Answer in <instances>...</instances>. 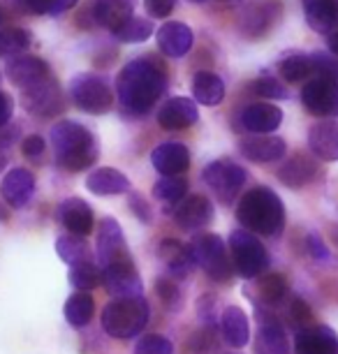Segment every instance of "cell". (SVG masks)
<instances>
[{
    "mask_svg": "<svg viewBox=\"0 0 338 354\" xmlns=\"http://www.w3.org/2000/svg\"><path fill=\"white\" fill-rule=\"evenodd\" d=\"M167 75L156 58H137L118 75V100L132 113H147L165 93Z\"/></svg>",
    "mask_w": 338,
    "mask_h": 354,
    "instance_id": "6da1fadb",
    "label": "cell"
},
{
    "mask_svg": "<svg viewBox=\"0 0 338 354\" xmlns=\"http://www.w3.org/2000/svg\"><path fill=\"white\" fill-rule=\"evenodd\" d=\"M58 165L70 171H82L97 160V144L84 125L75 121H61L51 130Z\"/></svg>",
    "mask_w": 338,
    "mask_h": 354,
    "instance_id": "7a4b0ae2",
    "label": "cell"
},
{
    "mask_svg": "<svg viewBox=\"0 0 338 354\" xmlns=\"http://www.w3.org/2000/svg\"><path fill=\"white\" fill-rule=\"evenodd\" d=\"M236 218L248 232L262 234V236H271L283 230L285 223V209L281 197L269 188H253L248 195L238 202Z\"/></svg>",
    "mask_w": 338,
    "mask_h": 354,
    "instance_id": "3957f363",
    "label": "cell"
},
{
    "mask_svg": "<svg viewBox=\"0 0 338 354\" xmlns=\"http://www.w3.org/2000/svg\"><path fill=\"white\" fill-rule=\"evenodd\" d=\"M149 322V304L142 297L116 299L102 310V329L111 338H132Z\"/></svg>",
    "mask_w": 338,
    "mask_h": 354,
    "instance_id": "277c9868",
    "label": "cell"
},
{
    "mask_svg": "<svg viewBox=\"0 0 338 354\" xmlns=\"http://www.w3.org/2000/svg\"><path fill=\"white\" fill-rule=\"evenodd\" d=\"M70 95L72 102L86 113H107L114 104L111 88L97 75H77L70 82Z\"/></svg>",
    "mask_w": 338,
    "mask_h": 354,
    "instance_id": "5b68a950",
    "label": "cell"
},
{
    "mask_svg": "<svg viewBox=\"0 0 338 354\" xmlns=\"http://www.w3.org/2000/svg\"><path fill=\"white\" fill-rule=\"evenodd\" d=\"M229 250H232V259H234L238 276H243V278L260 276L269 264V257H267L264 245L257 241L250 232H241V230L232 232Z\"/></svg>",
    "mask_w": 338,
    "mask_h": 354,
    "instance_id": "8992f818",
    "label": "cell"
},
{
    "mask_svg": "<svg viewBox=\"0 0 338 354\" xmlns=\"http://www.w3.org/2000/svg\"><path fill=\"white\" fill-rule=\"evenodd\" d=\"M195 262L207 271V276L218 283H227L232 278V264L227 257V248H225L223 239L216 234H204L190 245Z\"/></svg>",
    "mask_w": 338,
    "mask_h": 354,
    "instance_id": "52a82bcc",
    "label": "cell"
},
{
    "mask_svg": "<svg viewBox=\"0 0 338 354\" xmlns=\"http://www.w3.org/2000/svg\"><path fill=\"white\" fill-rule=\"evenodd\" d=\"M202 176L209 188L214 190V195L223 202H229L246 183V171L234 162H227V160H218V162L204 167Z\"/></svg>",
    "mask_w": 338,
    "mask_h": 354,
    "instance_id": "ba28073f",
    "label": "cell"
},
{
    "mask_svg": "<svg viewBox=\"0 0 338 354\" xmlns=\"http://www.w3.org/2000/svg\"><path fill=\"white\" fill-rule=\"evenodd\" d=\"M301 102L313 116H338V82L317 77L301 91Z\"/></svg>",
    "mask_w": 338,
    "mask_h": 354,
    "instance_id": "9c48e42d",
    "label": "cell"
},
{
    "mask_svg": "<svg viewBox=\"0 0 338 354\" xmlns=\"http://www.w3.org/2000/svg\"><path fill=\"white\" fill-rule=\"evenodd\" d=\"M97 259H100L102 269H109L114 264L132 262L128 243L123 239V230L111 218H104L100 223V230H97Z\"/></svg>",
    "mask_w": 338,
    "mask_h": 354,
    "instance_id": "30bf717a",
    "label": "cell"
},
{
    "mask_svg": "<svg viewBox=\"0 0 338 354\" xmlns=\"http://www.w3.org/2000/svg\"><path fill=\"white\" fill-rule=\"evenodd\" d=\"M24 104L30 113L37 116H54L63 109V97L54 79H42V82L24 88Z\"/></svg>",
    "mask_w": 338,
    "mask_h": 354,
    "instance_id": "8fae6325",
    "label": "cell"
},
{
    "mask_svg": "<svg viewBox=\"0 0 338 354\" xmlns=\"http://www.w3.org/2000/svg\"><path fill=\"white\" fill-rule=\"evenodd\" d=\"M102 280L107 285L109 294H114L118 299H135L142 292L135 262H123L109 266V269H102Z\"/></svg>",
    "mask_w": 338,
    "mask_h": 354,
    "instance_id": "7c38bea8",
    "label": "cell"
},
{
    "mask_svg": "<svg viewBox=\"0 0 338 354\" xmlns=\"http://www.w3.org/2000/svg\"><path fill=\"white\" fill-rule=\"evenodd\" d=\"M32 192H35V176L28 169H21V167L8 171V176L3 178V185H0V195L12 209H24L30 202Z\"/></svg>",
    "mask_w": 338,
    "mask_h": 354,
    "instance_id": "4fadbf2b",
    "label": "cell"
},
{
    "mask_svg": "<svg viewBox=\"0 0 338 354\" xmlns=\"http://www.w3.org/2000/svg\"><path fill=\"white\" fill-rule=\"evenodd\" d=\"M192 42H195V35L181 21H167L158 28V46H160L165 56L183 58L192 49Z\"/></svg>",
    "mask_w": 338,
    "mask_h": 354,
    "instance_id": "5bb4252c",
    "label": "cell"
},
{
    "mask_svg": "<svg viewBox=\"0 0 338 354\" xmlns=\"http://www.w3.org/2000/svg\"><path fill=\"white\" fill-rule=\"evenodd\" d=\"M151 162L162 176H178L188 169L190 165V153L183 144L178 142H165L151 153Z\"/></svg>",
    "mask_w": 338,
    "mask_h": 354,
    "instance_id": "9a60e30c",
    "label": "cell"
},
{
    "mask_svg": "<svg viewBox=\"0 0 338 354\" xmlns=\"http://www.w3.org/2000/svg\"><path fill=\"white\" fill-rule=\"evenodd\" d=\"M214 218V206L204 195H192V197H185L178 209L174 213V220L181 230H200Z\"/></svg>",
    "mask_w": 338,
    "mask_h": 354,
    "instance_id": "2e32d148",
    "label": "cell"
},
{
    "mask_svg": "<svg viewBox=\"0 0 338 354\" xmlns=\"http://www.w3.org/2000/svg\"><path fill=\"white\" fill-rule=\"evenodd\" d=\"M197 118H200V111H197L195 102L188 97L169 100V102L158 111V123H160L165 130H185V128H190L192 123H197Z\"/></svg>",
    "mask_w": 338,
    "mask_h": 354,
    "instance_id": "e0dca14e",
    "label": "cell"
},
{
    "mask_svg": "<svg viewBox=\"0 0 338 354\" xmlns=\"http://www.w3.org/2000/svg\"><path fill=\"white\" fill-rule=\"evenodd\" d=\"M297 354H338V338L329 326H313L297 333Z\"/></svg>",
    "mask_w": 338,
    "mask_h": 354,
    "instance_id": "ac0fdd59",
    "label": "cell"
},
{
    "mask_svg": "<svg viewBox=\"0 0 338 354\" xmlns=\"http://www.w3.org/2000/svg\"><path fill=\"white\" fill-rule=\"evenodd\" d=\"M283 123V111L274 104H250L241 111V125L255 135H269Z\"/></svg>",
    "mask_w": 338,
    "mask_h": 354,
    "instance_id": "d6986e66",
    "label": "cell"
},
{
    "mask_svg": "<svg viewBox=\"0 0 338 354\" xmlns=\"http://www.w3.org/2000/svg\"><path fill=\"white\" fill-rule=\"evenodd\" d=\"M8 77L12 84L28 88V86L49 77V65L35 56H17L8 63Z\"/></svg>",
    "mask_w": 338,
    "mask_h": 354,
    "instance_id": "ffe728a7",
    "label": "cell"
},
{
    "mask_svg": "<svg viewBox=\"0 0 338 354\" xmlns=\"http://www.w3.org/2000/svg\"><path fill=\"white\" fill-rule=\"evenodd\" d=\"M58 218L65 225V230L75 236H86L93 230V211L91 206L79 197H70L65 199L58 209Z\"/></svg>",
    "mask_w": 338,
    "mask_h": 354,
    "instance_id": "44dd1931",
    "label": "cell"
},
{
    "mask_svg": "<svg viewBox=\"0 0 338 354\" xmlns=\"http://www.w3.org/2000/svg\"><path fill=\"white\" fill-rule=\"evenodd\" d=\"M241 153L253 162H276L285 158V142L271 135L248 137L241 142Z\"/></svg>",
    "mask_w": 338,
    "mask_h": 354,
    "instance_id": "7402d4cb",
    "label": "cell"
},
{
    "mask_svg": "<svg viewBox=\"0 0 338 354\" xmlns=\"http://www.w3.org/2000/svg\"><path fill=\"white\" fill-rule=\"evenodd\" d=\"M303 15L313 30L334 32L338 30V3L336 0H301Z\"/></svg>",
    "mask_w": 338,
    "mask_h": 354,
    "instance_id": "603a6c76",
    "label": "cell"
},
{
    "mask_svg": "<svg viewBox=\"0 0 338 354\" xmlns=\"http://www.w3.org/2000/svg\"><path fill=\"white\" fill-rule=\"evenodd\" d=\"M137 0H95L93 3V17L95 21L109 30H116L125 24L135 12Z\"/></svg>",
    "mask_w": 338,
    "mask_h": 354,
    "instance_id": "cb8c5ba5",
    "label": "cell"
},
{
    "mask_svg": "<svg viewBox=\"0 0 338 354\" xmlns=\"http://www.w3.org/2000/svg\"><path fill=\"white\" fill-rule=\"evenodd\" d=\"M308 146L317 158L322 160H338V123L322 121L310 128Z\"/></svg>",
    "mask_w": 338,
    "mask_h": 354,
    "instance_id": "d4e9b609",
    "label": "cell"
},
{
    "mask_svg": "<svg viewBox=\"0 0 338 354\" xmlns=\"http://www.w3.org/2000/svg\"><path fill=\"white\" fill-rule=\"evenodd\" d=\"M86 188L93 195H121L130 190V181L123 171L111 169V167H100L86 178Z\"/></svg>",
    "mask_w": 338,
    "mask_h": 354,
    "instance_id": "484cf974",
    "label": "cell"
},
{
    "mask_svg": "<svg viewBox=\"0 0 338 354\" xmlns=\"http://www.w3.org/2000/svg\"><path fill=\"white\" fill-rule=\"evenodd\" d=\"M160 257L171 276L176 278H185L190 273L192 264H195L190 245H183L181 241H174V239H165L160 243Z\"/></svg>",
    "mask_w": 338,
    "mask_h": 354,
    "instance_id": "4316f807",
    "label": "cell"
},
{
    "mask_svg": "<svg viewBox=\"0 0 338 354\" xmlns=\"http://www.w3.org/2000/svg\"><path fill=\"white\" fill-rule=\"evenodd\" d=\"M315 171H317V165L313 160L308 156H303V153H294V156L278 169V178H281L288 188H301V185H306L310 178L315 176Z\"/></svg>",
    "mask_w": 338,
    "mask_h": 354,
    "instance_id": "83f0119b",
    "label": "cell"
},
{
    "mask_svg": "<svg viewBox=\"0 0 338 354\" xmlns=\"http://www.w3.org/2000/svg\"><path fill=\"white\" fill-rule=\"evenodd\" d=\"M220 324H223V336H225V340H227L232 347L248 345L250 324H248L246 313L238 308V306H229V308H225Z\"/></svg>",
    "mask_w": 338,
    "mask_h": 354,
    "instance_id": "f1b7e54d",
    "label": "cell"
},
{
    "mask_svg": "<svg viewBox=\"0 0 338 354\" xmlns=\"http://www.w3.org/2000/svg\"><path fill=\"white\" fill-rule=\"evenodd\" d=\"M192 95H195L197 102L214 106L225 97V84L214 72H197L195 79H192Z\"/></svg>",
    "mask_w": 338,
    "mask_h": 354,
    "instance_id": "f546056e",
    "label": "cell"
},
{
    "mask_svg": "<svg viewBox=\"0 0 338 354\" xmlns=\"http://www.w3.org/2000/svg\"><path fill=\"white\" fill-rule=\"evenodd\" d=\"M93 313H95V301L86 292L72 294L68 304H65V319L72 326H86L93 319Z\"/></svg>",
    "mask_w": 338,
    "mask_h": 354,
    "instance_id": "4dcf8cb0",
    "label": "cell"
},
{
    "mask_svg": "<svg viewBox=\"0 0 338 354\" xmlns=\"http://www.w3.org/2000/svg\"><path fill=\"white\" fill-rule=\"evenodd\" d=\"M114 32L116 39L128 44H137V42H147V39L153 35V24L149 19H139V17H130L128 21L118 26Z\"/></svg>",
    "mask_w": 338,
    "mask_h": 354,
    "instance_id": "1f68e13d",
    "label": "cell"
},
{
    "mask_svg": "<svg viewBox=\"0 0 338 354\" xmlns=\"http://www.w3.org/2000/svg\"><path fill=\"white\" fill-rule=\"evenodd\" d=\"M188 195V181L178 176H165L153 185V197L162 204H181Z\"/></svg>",
    "mask_w": 338,
    "mask_h": 354,
    "instance_id": "d6a6232c",
    "label": "cell"
},
{
    "mask_svg": "<svg viewBox=\"0 0 338 354\" xmlns=\"http://www.w3.org/2000/svg\"><path fill=\"white\" fill-rule=\"evenodd\" d=\"M56 250H58V257H61L63 262H68L70 266L88 262V245H86L84 236H75V234L61 236L56 243Z\"/></svg>",
    "mask_w": 338,
    "mask_h": 354,
    "instance_id": "836d02e7",
    "label": "cell"
},
{
    "mask_svg": "<svg viewBox=\"0 0 338 354\" xmlns=\"http://www.w3.org/2000/svg\"><path fill=\"white\" fill-rule=\"evenodd\" d=\"M260 350L267 354H288V338H285L283 326L269 319L260 329Z\"/></svg>",
    "mask_w": 338,
    "mask_h": 354,
    "instance_id": "e575fe53",
    "label": "cell"
},
{
    "mask_svg": "<svg viewBox=\"0 0 338 354\" xmlns=\"http://www.w3.org/2000/svg\"><path fill=\"white\" fill-rule=\"evenodd\" d=\"M102 280V271L97 269L95 264L91 262H82V264H75L70 271V283L77 287L79 292H88L93 287H97Z\"/></svg>",
    "mask_w": 338,
    "mask_h": 354,
    "instance_id": "d590c367",
    "label": "cell"
},
{
    "mask_svg": "<svg viewBox=\"0 0 338 354\" xmlns=\"http://www.w3.org/2000/svg\"><path fill=\"white\" fill-rule=\"evenodd\" d=\"M310 72H313L310 56H290L281 63V75L285 77V82H290V84L303 82Z\"/></svg>",
    "mask_w": 338,
    "mask_h": 354,
    "instance_id": "8d00e7d4",
    "label": "cell"
},
{
    "mask_svg": "<svg viewBox=\"0 0 338 354\" xmlns=\"http://www.w3.org/2000/svg\"><path fill=\"white\" fill-rule=\"evenodd\" d=\"M30 46V35L24 28H10L0 32V56L26 51Z\"/></svg>",
    "mask_w": 338,
    "mask_h": 354,
    "instance_id": "74e56055",
    "label": "cell"
},
{
    "mask_svg": "<svg viewBox=\"0 0 338 354\" xmlns=\"http://www.w3.org/2000/svg\"><path fill=\"white\" fill-rule=\"evenodd\" d=\"M190 352L192 354H218V338L214 326H204L190 338Z\"/></svg>",
    "mask_w": 338,
    "mask_h": 354,
    "instance_id": "f35d334b",
    "label": "cell"
},
{
    "mask_svg": "<svg viewBox=\"0 0 338 354\" xmlns=\"http://www.w3.org/2000/svg\"><path fill=\"white\" fill-rule=\"evenodd\" d=\"M174 347L165 336H158V333H151V336H144L137 340V347L132 354H171Z\"/></svg>",
    "mask_w": 338,
    "mask_h": 354,
    "instance_id": "ab89813d",
    "label": "cell"
},
{
    "mask_svg": "<svg viewBox=\"0 0 338 354\" xmlns=\"http://www.w3.org/2000/svg\"><path fill=\"white\" fill-rule=\"evenodd\" d=\"M260 292H262L264 301L278 304L285 297V292H288V285H285V280L281 276H276V273H269V276H264L260 280Z\"/></svg>",
    "mask_w": 338,
    "mask_h": 354,
    "instance_id": "60d3db41",
    "label": "cell"
},
{
    "mask_svg": "<svg viewBox=\"0 0 338 354\" xmlns=\"http://www.w3.org/2000/svg\"><path fill=\"white\" fill-rule=\"evenodd\" d=\"M156 292H158V297H160V301L167 306L169 310L181 308V292L176 290V285L171 283V280L160 278L156 283Z\"/></svg>",
    "mask_w": 338,
    "mask_h": 354,
    "instance_id": "b9f144b4",
    "label": "cell"
},
{
    "mask_svg": "<svg viewBox=\"0 0 338 354\" xmlns=\"http://www.w3.org/2000/svg\"><path fill=\"white\" fill-rule=\"evenodd\" d=\"M310 63H313V70L322 72V77L338 82V56H334V53H320V51H317V53L310 56Z\"/></svg>",
    "mask_w": 338,
    "mask_h": 354,
    "instance_id": "7bdbcfd3",
    "label": "cell"
},
{
    "mask_svg": "<svg viewBox=\"0 0 338 354\" xmlns=\"http://www.w3.org/2000/svg\"><path fill=\"white\" fill-rule=\"evenodd\" d=\"M253 91L257 93V95L271 97V100H283L285 95H288V91H285L283 86L278 84L276 79H271V77H264V79H257V82H253Z\"/></svg>",
    "mask_w": 338,
    "mask_h": 354,
    "instance_id": "ee69618b",
    "label": "cell"
},
{
    "mask_svg": "<svg viewBox=\"0 0 338 354\" xmlns=\"http://www.w3.org/2000/svg\"><path fill=\"white\" fill-rule=\"evenodd\" d=\"M290 317H292V322L297 326H306L310 322V317H313V313H310L308 304L301 301V299H297V301H292V306H290Z\"/></svg>",
    "mask_w": 338,
    "mask_h": 354,
    "instance_id": "f6af8a7d",
    "label": "cell"
},
{
    "mask_svg": "<svg viewBox=\"0 0 338 354\" xmlns=\"http://www.w3.org/2000/svg\"><path fill=\"white\" fill-rule=\"evenodd\" d=\"M144 5H147L149 15L156 19H165L174 10V0H144Z\"/></svg>",
    "mask_w": 338,
    "mask_h": 354,
    "instance_id": "bcb514c9",
    "label": "cell"
},
{
    "mask_svg": "<svg viewBox=\"0 0 338 354\" xmlns=\"http://www.w3.org/2000/svg\"><path fill=\"white\" fill-rule=\"evenodd\" d=\"M21 151H24V156H26V158H37V156H42V153H44V139H42V137H37V135L26 137V139H24V144H21Z\"/></svg>",
    "mask_w": 338,
    "mask_h": 354,
    "instance_id": "7dc6e473",
    "label": "cell"
},
{
    "mask_svg": "<svg viewBox=\"0 0 338 354\" xmlns=\"http://www.w3.org/2000/svg\"><path fill=\"white\" fill-rule=\"evenodd\" d=\"M130 209L137 213V218H142L144 223H149L151 220V209L147 206V202H144L142 195H130Z\"/></svg>",
    "mask_w": 338,
    "mask_h": 354,
    "instance_id": "c3c4849f",
    "label": "cell"
},
{
    "mask_svg": "<svg viewBox=\"0 0 338 354\" xmlns=\"http://www.w3.org/2000/svg\"><path fill=\"white\" fill-rule=\"evenodd\" d=\"M308 250H310V255H313L315 259H327L329 257L327 245L320 241V236H317V234H310V236H308Z\"/></svg>",
    "mask_w": 338,
    "mask_h": 354,
    "instance_id": "681fc988",
    "label": "cell"
},
{
    "mask_svg": "<svg viewBox=\"0 0 338 354\" xmlns=\"http://www.w3.org/2000/svg\"><path fill=\"white\" fill-rule=\"evenodd\" d=\"M12 111H15V102H12L10 95L0 93V125H5L12 118Z\"/></svg>",
    "mask_w": 338,
    "mask_h": 354,
    "instance_id": "f907efd6",
    "label": "cell"
},
{
    "mask_svg": "<svg viewBox=\"0 0 338 354\" xmlns=\"http://www.w3.org/2000/svg\"><path fill=\"white\" fill-rule=\"evenodd\" d=\"M26 5H28V10L35 12V15H51L54 0H26Z\"/></svg>",
    "mask_w": 338,
    "mask_h": 354,
    "instance_id": "816d5d0a",
    "label": "cell"
},
{
    "mask_svg": "<svg viewBox=\"0 0 338 354\" xmlns=\"http://www.w3.org/2000/svg\"><path fill=\"white\" fill-rule=\"evenodd\" d=\"M79 0H54V5H51V15H61V12L75 8Z\"/></svg>",
    "mask_w": 338,
    "mask_h": 354,
    "instance_id": "f5cc1de1",
    "label": "cell"
},
{
    "mask_svg": "<svg viewBox=\"0 0 338 354\" xmlns=\"http://www.w3.org/2000/svg\"><path fill=\"white\" fill-rule=\"evenodd\" d=\"M327 44H329L331 53H334V56H338V30L329 32V37H327Z\"/></svg>",
    "mask_w": 338,
    "mask_h": 354,
    "instance_id": "db71d44e",
    "label": "cell"
},
{
    "mask_svg": "<svg viewBox=\"0 0 338 354\" xmlns=\"http://www.w3.org/2000/svg\"><path fill=\"white\" fill-rule=\"evenodd\" d=\"M0 220H3V223L10 220V213H8V209H3V206H0Z\"/></svg>",
    "mask_w": 338,
    "mask_h": 354,
    "instance_id": "11a10c76",
    "label": "cell"
},
{
    "mask_svg": "<svg viewBox=\"0 0 338 354\" xmlns=\"http://www.w3.org/2000/svg\"><path fill=\"white\" fill-rule=\"evenodd\" d=\"M5 165H8V162H5V156H0V171L5 169Z\"/></svg>",
    "mask_w": 338,
    "mask_h": 354,
    "instance_id": "9f6ffc18",
    "label": "cell"
},
{
    "mask_svg": "<svg viewBox=\"0 0 338 354\" xmlns=\"http://www.w3.org/2000/svg\"><path fill=\"white\" fill-rule=\"evenodd\" d=\"M190 3H204V0H190Z\"/></svg>",
    "mask_w": 338,
    "mask_h": 354,
    "instance_id": "6f0895ef",
    "label": "cell"
},
{
    "mask_svg": "<svg viewBox=\"0 0 338 354\" xmlns=\"http://www.w3.org/2000/svg\"><path fill=\"white\" fill-rule=\"evenodd\" d=\"M336 3H338V0H336Z\"/></svg>",
    "mask_w": 338,
    "mask_h": 354,
    "instance_id": "680465c9",
    "label": "cell"
}]
</instances>
